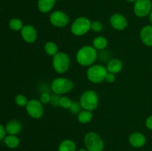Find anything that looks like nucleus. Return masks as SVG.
Returning a JSON list of instances; mask_svg holds the SVG:
<instances>
[{
    "label": "nucleus",
    "instance_id": "5701e85b",
    "mask_svg": "<svg viewBox=\"0 0 152 151\" xmlns=\"http://www.w3.org/2000/svg\"><path fill=\"white\" fill-rule=\"evenodd\" d=\"M23 26L22 21L18 18H13L9 22V27L13 31H21Z\"/></svg>",
    "mask_w": 152,
    "mask_h": 151
},
{
    "label": "nucleus",
    "instance_id": "6ab92c4d",
    "mask_svg": "<svg viewBox=\"0 0 152 151\" xmlns=\"http://www.w3.org/2000/svg\"><path fill=\"white\" fill-rule=\"evenodd\" d=\"M93 113L92 111L86 110H82L80 113L77 115V119L80 123L83 124H88L93 119Z\"/></svg>",
    "mask_w": 152,
    "mask_h": 151
},
{
    "label": "nucleus",
    "instance_id": "7ed1b4c3",
    "mask_svg": "<svg viewBox=\"0 0 152 151\" xmlns=\"http://www.w3.org/2000/svg\"><path fill=\"white\" fill-rule=\"evenodd\" d=\"M108 73L106 67L99 64H94L88 67L86 71V76L89 81L94 84H99L105 81Z\"/></svg>",
    "mask_w": 152,
    "mask_h": 151
},
{
    "label": "nucleus",
    "instance_id": "c9c22d12",
    "mask_svg": "<svg viewBox=\"0 0 152 151\" xmlns=\"http://www.w3.org/2000/svg\"><path fill=\"white\" fill-rule=\"evenodd\" d=\"M59 1H64V0H59Z\"/></svg>",
    "mask_w": 152,
    "mask_h": 151
},
{
    "label": "nucleus",
    "instance_id": "423d86ee",
    "mask_svg": "<svg viewBox=\"0 0 152 151\" xmlns=\"http://www.w3.org/2000/svg\"><path fill=\"white\" fill-rule=\"evenodd\" d=\"M91 22L85 16H80L72 22L71 31L73 35L76 36H83L91 30Z\"/></svg>",
    "mask_w": 152,
    "mask_h": 151
},
{
    "label": "nucleus",
    "instance_id": "2eb2a0df",
    "mask_svg": "<svg viewBox=\"0 0 152 151\" xmlns=\"http://www.w3.org/2000/svg\"><path fill=\"white\" fill-rule=\"evenodd\" d=\"M106 68L108 72L117 74L123 70V63L120 59L114 58V59H111L108 61L106 65Z\"/></svg>",
    "mask_w": 152,
    "mask_h": 151
},
{
    "label": "nucleus",
    "instance_id": "f8f14e48",
    "mask_svg": "<svg viewBox=\"0 0 152 151\" xmlns=\"http://www.w3.org/2000/svg\"><path fill=\"white\" fill-rule=\"evenodd\" d=\"M109 22L114 30L118 31L124 30L128 26V20L124 15L121 13H114L110 16Z\"/></svg>",
    "mask_w": 152,
    "mask_h": 151
},
{
    "label": "nucleus",
    "instance_id": "393cba45",
    "mask_svg": "<svg viewBox=\"0 0 152 151\" xmlns=\"http://www.w3.org/2000/svg\"><path fill=\"white\" fill-rule=\"evenodd\" d=\"M73 101L68 96H61L60 102H59V107L63 109H69L72 104Z\"/></svg>",
    "mask_w": 152,
    "mask_h": 151
},
{
    "label": "nucleus",
    "instance_id": "9b49d317",
    "mask_svg": "<svg viewBox=\"0 0 152 151\" xmlns=\"http://www.w3.org/2000/svg\"><path fill=\"white\" fill-rule=\"evenodd\" d=\"M21 36L24 41L28 44H33L35 42L38 37L37 30L34 25H25L20 31Z\"/></svg>",
    "mask_w": 152,
    "mask_h": 151
},
{
    "label": "nucleus",
    "instance_id": "c85d7f7f",
    "mask_svg": "<svg viewBox=\"0 0 152 151\" xmlns=\"http://www.w3.org/2000/svg\"><path fill=\"white\" fill-rule=\"evenodd\" d=\"M61 96L59 95L53 93L51 95V100H50V104L53 107H59V102H60Z\"/></svg>",
    "mask_w": 152,
    "mask_h": 151
},
{
    "label": "nucleus",
    "instance_id": "ddd939ff",
    "mask_svg": "<svg viewBox=\"0 0 152 151\" xmlns=\"http://www.w3.org/2000/svg\"><path fill=\"white\" fill-rule=\"evenodd\" d=\"M129 142L133 147L140 148L146 143V138L142 133L134 132L129 136Z\"/></svg>",
    "mask_w": 152,
    "mask_h": 151
},
{
    "label": "nucleus",
    "instance_id": "c756f323",
    "mask_svg": "<svg viewBox=\"0 0 152 151\" xmlns=\"http://www.w3.org/2000/svg\"><path fill=\"white\" fill-rule=\"evenodd\" d=\"M116 74L108 72L106 74V76H105V81H107L108 83H114L116 81Z\"/></svg>",
    "mask_w": 152,
    "mask_h": 151
},
{
    "label": "nucleus",
    "instance_id": "473e14b6",
    "mask_svg": "<svg viewBox=\"0 0 152 151\" xmlns=\"http://www.w3.org/2000/svg\"><path fill=\"white\" fill-rule=\"evenodd\" d=\"M148 17H149V21H150V22H151V25H152V10H151V13H150V14L148 15Z\"/></svg>",
    "mask_w": 152,
    "mask_h": 151
},
{
    "label": "nucleus",
    "instance_id": "f03ea898",
    "mask_svg": "<svg viewBox=\"0 0 152 151\" xmlns=\"http://www.w3.org/2000/svg\"><path fill=\"white\" fill-rule=\"evenodd\" d=\"M99 96L93 90H87L83 92L80 97V103L83 110L94 111L99 105Z\"/></svg>",
    "mask_w": 152,
    "mask_h": 151
},
{
    "label": "nucleus",
    "instance_id": "f3484780",
    "mask_svg": "<svg viewBox=\"0 0 152 151\" xmlns=\"http://www.w3.org/2000/svg\"><path fill=\"white\" fill-rule=\"evenodd\" d=\"M56 0H38L37 7L42 13H48L51 11L54 7Z\"/></svg>",
    "mask_w": 152,
    "mask_h": 151
},
{
    "label": "nucleus",
    "instance_id": "0eeeda50",
    "mask_svg": "<svg viewBox=\"0 0 152 151\" xmlns=\"http://www.w3.org/2000/svg\"><path fill=\"white\" fill-rule=\"evenodd\" d=\"M84 144L88 151H103V140L95 132L91 131L85 135Z\"/></svg>",
    "mask_w": 152,
    "mask_h": 151
},
{
    "label": "nucleus",
    "instance_id": "a878e982",
    "mask_svg": "<svg viewBox=\"0 0 152 151\" xmlns=\"http://www.w3.org/2000/svg\"><path fill=\"white\" fill-rule=\"evenodd\" d=\"M103 30V24L100 21H94L91 22V30L94 33H100Z\"/></svg>",
    "mask_w": 152,
    "mask_h": 151
},
{
    "label": "nucleus",
    "instance_id": "a211bd4d",
    "mask_svg": "<svg viewBox=\"0 0 152 151\" xmlns=\"http://www.w3.org/2000/svg\"><path fill=\"white\" fill-rule=\"evenodd\" d=\"M108 39L103 36H97L92 41V46L97 51L98 50H99V51L105 50L106 47H108Z\"/></svg>",
    "mask_w": 152,
    "mask_h": 151
},
{
    "label": "nucleus",
    "instance_id": "2f4dec72",
    "mask_svg": "<svg viewBox=\"0 0 152 151\" xmlns=\"http://www.w3.org/2000/svg\"><path fill=\"white\" fill-rule=\"evenodd\" d=\"M145 126L150 130H152V115H149L145 120Z\"/></svg>",
    "mask_w": 152,
    "mask_h": 151
},
{
    "label": "nucleus",
    "instance_id": "b1692460",
    "mask_svg": "<svg viewBox=\"0 0 152 151\" xmlns=\"http://www.w3.org/2000/svg\"><path fill=\"white\" fill-rule=\"evenodd\" d=\"M15 103L19 107H26L27 104L28 102V99L26 96L23 94H18L16 95L14 99Z\"/></svg>",
    "mask_w": 152,
    "mask_h": 151
},
{
    "label": "nucleus",
    "instance_id": "6e6552de",
    "mask_svg": "<svg viewBox=\"0 0 152 151\" xmlns=\"http://www.w3.org/2000/svg\"><path fill=\"white\" fill-rule=\"evenodd\" d=\"M25 109L28 115L34 119H39L44 114V107L39 99H30Z\"/></svg>",
    "mask_w": 152,
    "mask_h": 151
},
{
    "label": "nucleus",
    "instance_id": "1a4fd4ad",
    "mask_svg": "<svg viewBox=\"0 0 152 151\" xmlns=\"http://www.w3.org/2000/svg\"><path fill=\"white\" fill-rule=\"evenodd\" d=\"M50 23L53 27L57 28H62L66 27L70 22L68 15L62 10H55L50 13L49 16Z\"/></svg>",
    "mask_w": 152,
    "mask_h": 151
},
{
    "label": "nucleus",
    "instance_id": "aec40b11",
    "mask_svg": "<svg viewBox=\"0 0 152 151\" xmlns=\"http://www.w3.org/2000/svg\"><path fill=\"white\" fill-rule=\"evenodd\" d=\"M58 151H77V145L71 139H65L59 144Z\"/></svg>",
    "mask_w": 152,
    "mask_h": 151
},
{
    "label": "nucleus",
    "instance_id": "9d476101",
    "mask_svg": "<svg viewBox=\"0 0 152 151\" xmlns=\"http://www.w3.org/2000/svg\"><path fill=\"white\" fill-rule=\"evenodd\" d=\"M134 13L137 17L143 18L148 16L152 10L151 0H136L134 3Z\"/></svg>",
    "mask_w": 152,
    "mask_h": 151
},
{
    "label": "nucleus",
    "instance_id": "cd10ccee",
    "mask_svg": "<svg viewBox=\"0 0 152 151\" xmlns=\"http://www.w3.org/2000/svg\"><path fill=\"white\" fill-rule=\"evenodd\" d=\"M39 100L43 105H47V104L50 103L51 100V95L47 92H44L42 93L39 96Z\"/></svg>",
    "mask_w": 152,
    "mask_h": 151
},
{
    "label": "nucleus",
    "instance_id": "bb28decb",
    "mask_svg": "<svg viewBox=\"0 0 152 151\" xmlns=\"http://www.w3.org/2000/svg\"><path fill=\"white\" fill-rule=\"evenodd\" d=\"M82 110H83V107H82L80 102H72V104L69 108L71 113H72L73 114H77V115L80 113Z\"/></svg>",
    "mask_w": 152,
    "mask_h": 151
},
{
    "label": "nucleus",
    "instance_id": "f257e3e1",
    "mask_svg": "<svg viewBox=\"0 0 152 151\" xmlns=\"http://www.w3.org/2000/svg\"><path fill=\"white\" fill-rule=\"evenodd\" d=\"M98 58V51L92 45L80 47L76 54L77 63L83 67H90L95 63Z\"/></svg>",
    "mask_w": 152,
    "mask_h": 151
},
{
    "label": "nucleus",
    "instance_id": "20e7f679",
    "mask_svg": "<svg viewBox=\"0 0 152 151\" xmlns=\"http://www.w3.org/2000/svg\"><path fill=\"white\" fill-rule=\"evenodd\" d=\"M50 88L55 94L62 95L69 93L74 88V82L65 77H57L52 81Z\"/></svg>",
    "mask_w": 152,
    "mask_h": 151
},
{
    "label": "nucleus",
    "instance_id": "72a5a7b5",
    "mask_svg": "<svg viewBox=\"0 0 152 151\" xmlns=\"http://www.w3.org/2000/svg\"><path fill=\"white\" fill-rule=\"evenodd\" d=\"M77 151H88V150L86 149H84V148H81V149L78 150H77Z\"/></svg>",
    "mask_w": 152,
    "mask_h": 151
},
{
    "label": "nucleus",
    "instance_id": "39448f33",
    "mask_svg": "<svg viewBox=\"0 0 152 151\" xmlns=\"http://www.w3.org/2000/svg\"><path fill=\"white\" fill-rule=\"evenodd\" d=\"M71 65L69 56L65 52L59 51L52 59V66L57 73L64 74L68 70Z\"/></svg>",
    "mask_w": 152,
    "mask_h": 151
},
{
    "label": "nucleus",
    "instance_id": "412c9836",
    "mask_svg": "<svg viewBox=\"0 0 152 151\" xmlns=\"http://www.w3.org/2000/svg\"><path fill=\"white\" fill-rule=\"evenodd\" d=\"M4 144L10 149H16L20 144V140L16 135H8L4 139Z\"/></svg>",
    "mask_w": 152,
    "mask_h": 151
},
{
    "label": "nucleus",
    "instance_id": "dca6fc26",
    "mask_svg": "<svg viewBox=\"0 0 152 151\" xmlns=\"http://www.w3.org/2000/svg\"><path fill=\"white\" fill-rule=\"evenodd\" d=\"M22 129V123L18 119H12L7 123L5 130L9 135H17Z\"/></svg>",
    "mask_w": 152,
    "mask_h": 151
},
{
    "label": "nucleus",
    "instance_id": "4468645a",
    "mask_svg": "<svg viewBox=\"0 0 152 151\" xmlns=\"http://www.w3.org/2000/svg\"><path fill=\"white\" fill-rule=\"evenodd\" d=\"M141 41L148 47H152V25H145L140 32Z\"/></svg>",
    "mask_w": 152,
    "mask_h": 151
},
{
    "label": "nucleus",
    "instance_id": "7c9ffc66",
    "mask_svg": "<svg viewBox=\"0 0 152 151\" xmlns=\"http://www.w3.org/2000/svg\"><path fill=\"white\" fill-rule=\"evenodd\" d=\"M6 133H7V132H6L5 127L2 124H0V141H1L5 138Z\"/></svg>",
    "mask_w": 152,
    "mask_h": 151
},
{
    "label": "nucleus",
    "instance_id": "f704fd0d",
    "mask_svg": "<svg viewBox=\"0 0 152 151\" xmlns=\"http://www.w3.org/2000/svg\"><path fill=\"white\" fill-rule=\"evenodd\" d=\"M126 1H129V2H134V3L136 1V0H126Z\"/></svg>",
    "mask_w": 152,
    "mask_h": 151
},
{
    "label": "nucleus",
    "instance_id": "4be33fe9",
    "mask_svg": "<svg viewBox=\"0 0 152 151\" xmlns=\"http://www.w3.org/2000/svg\"><path fill=\"white\" fill-rule=\"evenodd\" d=\"M44 50L46 54L53 57L59 52V47L55 42L52 41H48L45 44Z\"/></svg>",
    "mask_w": 152,
    "mask_h": 151
}]
</instances>
